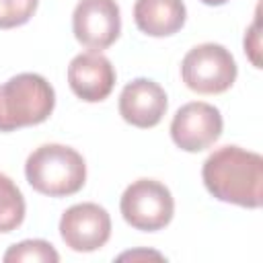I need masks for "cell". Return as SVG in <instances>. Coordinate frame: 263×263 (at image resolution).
Listing matches in <instances>:
<instances>
[{"label": "cell", "mask_w": 263, "mask_h": 263, "mask_svg": "<svg viewBox=\"0 0 263 263\" xmlns=\"http://www.w3.org/2000/svg\"><path fill=\"white\" fill-rule=\"evenodd\" d=\"M4 261L6 263H58L60 255L47 240L29 238L12 245L4 253Z\"/></svg>", "instance_id": "4fadbf2b"}, {"label": "cell", "mask_w": 263, "mask_h": 263, "mask_svg": "<svg viewBox=\"0 0 263 263\" xmlns=\"http://www.w3.org/2000/svg\"><path fill=\"white\" fill-rule=\"evenodd\" d=\"M259 49H261V43H259V18H255V23L249 27V31L245 35V51L249 53V58H251L255 68H261Z\"/></svg>", "instance_id": "9a60e30c"}, {"label": "cell", "mask_w": 263, "mask_h": 263, "mask_svg": "<svg viewBox=\"0 0 263 263\" xmlns=\"http://www.w3.org/2000/svg\"><path fill=\"white\" fill-rule=\"evenodd\" d=\"M25 199L10 177L0 173V232L16 230L25 220Z\"/></svg>", "instance_id": "7c38bea8"}, {"label": "cell", "mask_w": 263, "mask_h": 263, "mask_svg": "<svg viewBox=\"0 0 263 263\" xmlns=\"http://www.w3.org/2000/svg\"><path fill=\"white\" fill-rule=\"evenodd\" d=\"M0 101L4 132H12L43 123L55 107V92L41 74L23 72L0 86Z\"/></svg>", "instance_id": "3957f363"}, {"label": "cell", "mask_w": 263, "mask_h": 263, "mask_svg": "<svg viewBox=\"0 0 263 263\" xmlns=\"http://www.w3.org/2000/svg\"><path fill=\"white\" fill-rule=\"evenodd\" d=\"M187 18L183 0H136L134 21L150 37H168L181 31Z\"/></svg>", "instance_id": "8fae6325"}, {"label": "cell", "mask_w": 263, "mask_h": 263, "mask_svg": "<svg viewBox=\"0 0 263 263\" xmlns=\"http://www.w3.org/2000/svg\"><path fill=\"white\" fill-rule=\"evenodd\" d=\"M205 189L220 201L240 208H261L263 201V158L240 146L214 150L201 168Z\"/></svg>", "instance_id": "6da1fadb"}, {"label": "cell", "mask_w": 263, "mask_h": 263, "mask_svg": "<svg viewBox=\"0 0 263 263\" xmlns=\"http://www.w3.org/2000/svg\"><path fill=\"white\" fill-rule=\"evenodd\" d=\"M25 177L35 191L49 197H66L84 187L86 164L70 146L43 144L29 154L25 162Z\"/></svg>", "instance_id": "7a4b0ae2"}, {"label": "cell", "mask_w": 263, "mask_h": 263, "mask_svg": "<svg viewBox=\"0 0 263 263\" xmlns=\"http://www.w3.org/2000/svg\"><path fill=\"white\" fill-rule=\"evenodd\" d=\"M74 37L88 49L101 51L115 43L121 31L119 6L115 0H80L72 14Z\"/></svg>", "instance_id": "ba28073f"}, {"label": "cell", "mask_w": 263, "mask_h": 263, "mask_svg": "<svg viewBox=\"0 0 263 263\" xmlns=\"http://www.w3.org/2000/svg\"><path fill=\"white\" fill-rule=\"evenodd\" d=\"M181 78L199 95H220L236 80V62L220 43H201L189 49L181 62Z\"/></svg>", "instance_id": "277c9868"}, {"label": "cell", "mask_w": 263, "mask_h": 263, "mask_svg": "<svg viewBox=\"0 0 263 263\" xmlns=\"http://www.w3.org/2000/svg\"><path fill=\"white\" fill-rule=\"evenodd\" d=\"M220 111L203 101L183 105L171 121V138L185 152H201L210 148L222 134Z\"/></svg>", "instance_id": "52a82bcc"}, {"label": "cell", "mask_w": 263, "mask_h": 263, "mask_svg": "<svg viewBox=\"0 0 263 263\" xmlns=\"http://www.w3.org/2000/svg\"><path fill=\"white\" fill-rule=\"evenodd\" d=\"M39 0H0V29L25 25L37 10Z\"/></svg>", "instance_id": "5bb4252c"}, {"label": "cell", "mask_w": 263, "mask_h": 263, "mask_svg": "<svg viewBox=\"0 0 263 263\" xmlns=\"http://www.w3.org/2000/svg\"><path fill=\"white\" fill-rule=\"evenodd\" d=\"M168 107L164 88L150 78L127 82L119 95V115L136 127H154L160 123Z\"/></svg>", "instance_id": "30bf717a"}, {"label": "cell", "mask_w": 263, "mask_h": 263, "mask_svg": "<svg viewBox=\"0 0 263 263\" xmlns=\"http://www.w3.org/2000/svg\"><path fill=\"white\" fill-rule=\"evenodd\" d=\"M203 4H208V6H222V4H226L228 0H201Z\"/></svg>", "instance_id": "e0dca14e"}, {"label": "cell", "mask_w": 263, "mask_h": 263, "mask_svg": "<svg viewBox=\"0 0 263 263\" xmlns=\"http://www.w3.org/2000/svg\"><path fill=\"white\" fill-rule=\"evenodd\" d=\"M60 236L76 253H92L111 236V218L99 203L84 201L68 208L60 218Z\"/></svg>", "instance_id": "8992f818"}, {"label": "cell", "mask_w": 263, "mask_h": 263, "mask_svg": "<svg viewBox=\"0 0 263 263\" xmlns=\"http://www.w3.org/2000/svg\"><path fill=\"white\" fill-rule=\"evenodd\" d=\"M0 132H4V115H2V101H0Z\"/></svg>", "instance_id": "ac0fdd59"}, {"label": "cell", "mask_w": 263, "mask_h": 263, "mask_svg": "<svg viewBox=\"0 0 263 263\" xmlns=\"http://www.w3.org/2000/svg\"><path fill=\"white\" fill-rule=\"evenodd\" d=\"M119 210L123 220L144 232L164 228L175 214V199L166 185L154 179H138L125 187Z\"/></svg>", "instance_id": "5b68a950"}, {"label": "cell", "mask_w": 263, "mask_h": 263, "mask_svg": "<svg viewBox=\"0 0 263 263\" xmlns=\"http://www.w3.org/2000/svg\"><path fill=\"white\" fill-rule=\"evenodd\" d=\"M119 261H125V259H132V261H138V259H158V261H162L164 257L160 255V253H156V251H129V253H121L119 257H117Z\"/></svg>", "instance_id": "2e32d148"}, {"label": "cell", "mask_w": 263, "mask_h": 263, "mask_svg": "<svg viewBox=\"0 0 263 263\" xmlns=\"http://www.w3.org/2000/svg\"><path fill=\"white\" fill-rule=\"evenodd\" d=\"M68 84L86 103L105 101L115 86V68L101 51L78 53L68 66Z\"/></svg>", "instance_id": "9c48e42d"}]
</instances>
